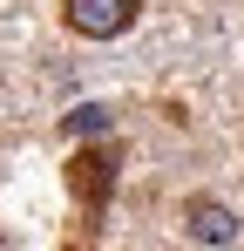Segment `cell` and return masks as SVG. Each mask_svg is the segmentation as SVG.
<instances>
[{
    "label": "cell",
    "instance_id": "1",
    "mask_svg": "<svg viewBox=\"0 0 244 251\" xmlns=\"http://www.w3.org/2000/svg\"><path fill=\"white\" fill-rule=\"evenodd\" d=\"M116 163H122L116 143H95V150H81V143H75V156H68V190L81 197V217H88V224H102V210H109Z\"/></svg>",
    "mask_w": 244,
    "mask_h": 251
},
{
    "label": "cell",
    "instance_id": "3",
    "mask_svg": "<svg viewBox=\"0 0 244 251\" xmlns=\"http://www.w3.org/2000/svg\"><path fill=\"white\" fill-rule=\"evenodd\" d=\"M183 238H190V245H238L244 238V217L231 204H224V197H183Z\"/></svg>",
    "mask_w": 244,
    "mask_h": 251
},
{
    "label": "cell",
    "instance_id": "2",
    "mask_svg": "<svg viewBox=\"0 0 244 251\" xmlns=\"http://www.w3.org/2000/svg\"><path fill=\"white\" fill-rule=\"evenodd\" d=\"M136 14H143V0H61V21L81 41H122L136 27Z\"/></svg>",
    "mask_w": 244,
    "mask_h": 251
},
{
    "label": "cell",
    "instance_id": "4",
    "mask_svg": "<svg viewBox=\"0 0 244 251\" xmlns=\"http://www.w3.org/2000/svg\"><path fill=\"white\" fill-rule=\"evenodd\" d=\"M109 129H116V109H102V102H81L75 116H68V136H109Z\"/></svg>",
    "mask_w": 244,
    "mask_h": 251
}]
</instances>
